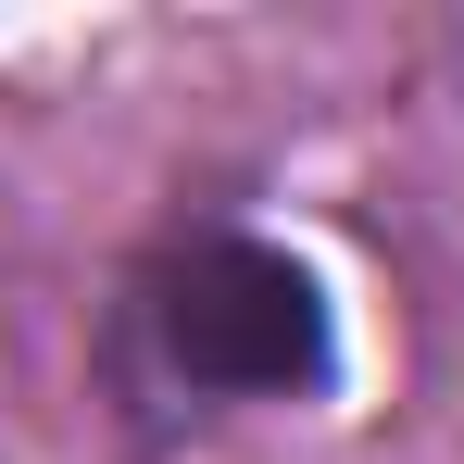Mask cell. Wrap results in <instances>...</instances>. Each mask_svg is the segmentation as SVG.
I'll return each mask as SVG.
<instances>
[{
  "label": "cell",
  "mask_w": 464,
  "mask_h": 464,
  "mask_svg": "<svg viewBox=\"0 0 464 464\" xmlns=\"http://www.w3.org/2000/svg\"><path fill=\"white\" fill-rule=\"evenodd\" d=\"M126 339H139V364L163 389H188V401H302L326 389L339 364V339H326V302H314V276L289 251H264V238H176L151 276L126 289Z\"/></svg>",
  "instance_id": "6da1fadb"
}]
</instances>
